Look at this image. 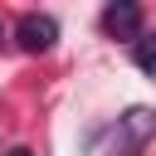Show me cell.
I'll list each match as a JSON object with an SVG mask.
<instances>
[{
    "label": "cell",
    "mask_w": 156,
    "mask_h": 156,
    "mask_svg": "<svg viewBox=\"0 0 156 156\" xmlns=\"http://www.w3.org/2000/svg\"><path fill=\"white\" fill-rule=\"evenodd\" d=\"M5 156H34V151H29V146H15V151H5Z\"/></svg>",
    "instance_id": "5"
},
{
    "label": "cell",
    "mask_w": 156,
    "mask_h": 156,
    "mask_svg": "<svg viewBox=\"0 0 156 156\" xmlns=\"http://www.w3.org/2000/svg\"><path fill=\"white\" fill-rule=\"evenodd\" d=\"M5 39H10V29H5V20H0V44H5Z\"/></svg>",
    "instance_id": "6"
},
{
    "label": "cell",
    "mask_w": 156,
    "mask_h": 156,
    "mask_svg": "<svg viewBox=\"0 0 156 156\" xmlns=\"http://www.w3.org/2000/svg\"><path fill=\"white\" fill-rule=\"evenodd\" d=\"M132 63H136L146 78H156V34H136V39H132Z\"/></svg>",
    "instance_id": "4"
},
{
    "label": "cell",
    "mask_w": 156,
    "mask_h": 156,
    "mask_svg": "<svg viewBox=\"0 0 156 156\" xmlns=\"http://www.w3.org/2000/svg\"><path fill=\"white\" fill-rule=\"evenodd\" d=\"M54 39H58V20L54 15H20V24H15V44L24 49V54H49L54 49Z\"/></svg>",
    "instance_id": "2"
},
{
    "label": "cell",
    "mask_w": 156,
    "mask_h": 156,
    "mask_svg": "<svg viewBox=\"0 0 156 156\" xmlns=\"http://www.w3.org/2000/svg\"><path fill=\"white\" fill-rule=\"evenodd\" d=\"M102 29H107L112 39H136V34H141V5H136V0H112V5L102 10Z\"/></svg>",
    "instance_id": "3"
},
{
    "label": "cell",
    "mask_w": 156,
    "mask_h": 156,
    "mask_svg": "<svg viewBox=\"0 0 156 156\" xmlns=\"http://www.w3.org/2000/svg\"><path fill=\"white\" fill-rule=\"evenodd\" d=\"M156 136V112L151 107H127L112 127V156H136Z\"/></svg>",
    "instance_id": "1"
}]
</instances>
